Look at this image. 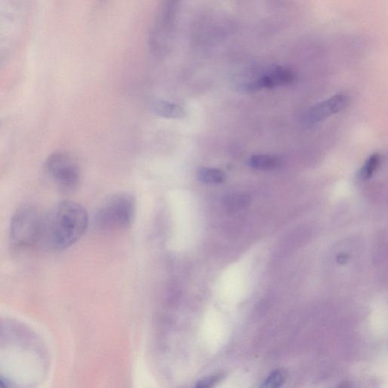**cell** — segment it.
Here are the masks:
<instances>
[{
  "label": "cell",
  "mask_w": 388,
  "mask_h": 388,
  "mask_svg": "<svg viewBox=\"0 0 388 388\" xmlns=\"http://www.w3.org/2000/svg\"><path fill=\"white\" fill-rule=\"evenodd\" d=\"M88 212L78 203L64 201L43 212L40 249L59 252L70 247L85 233Z\"/></svg>",
  "instance_id": "1"
},
{
  "label": "cell",
  "mask_w": 388,
  "mask_h": 388,
  "mask_svg": "<svg viewBox=\"0 0 388 388\" xmlns=\"http://www.w3.org/2000/svg\"><path fill=\"white\" fill-rule=\"evenodd\" d=\"M43 213L33 205H23L14 213L10 225V245L14 252L40 249Z\"/></svg>",
  "instance_id": "2"
},
{
  "label": "cell",
  "mask_w": 388,
  "mask_h": 388,
  "mask_svg": "<svg viewBox=\"0 0 388 388\" xmlns=\"http://www.w3.org/2000/svg\"><path fill=\"white\" fill-rule=\"evenodd\" d=\"M135 213V200L128 194H118L106 200L98 210L96 224L103 231L125 229L131 226Z\"/></svg>",
  "instance_id": "3"
},
{
  "label": "cell",
  "mask_w": 388,
  "mask_h": 388,
  "mask_svg": "<svg viewBox=\"0 0 388 388\" xmlns=\"http://www.w3.org/2000/svg\"><path fill=\"white\" fill-rule=\"evenodd\" d=\"M178 10L176 1H166L159 7L149 35L150 48L156 55L164 56L171 48Z\"/></svg>",
  "instance_id": "4"
},
{
  "label": "cell",
  "mask_w": 388,
  "mask_h": 388,
  "mask_svg": "<svg viewBox=\"0 0 388 388\" xmlns=\"http://www.w3.org/2000/svg\"><path fill=\"white\" fill-rule=\"evenodd\" d=\"M44 171L49 179L59 191L70 193L75 191L80 184L79 166L70 155L57 152L45 161Z\"/></svg>",
  "instance_id": "5"
},
{
  "label": "cell",
  "mask_w": 388,
  "mask_h": 388,
  "mask_svg": "<svg viewBox=\"0 0 388 388\" xmlns=\"http://www.w3.org/2000/svg\"><path fill=\"white\" fill-rule=\"evenodd\" d=\"M295 79V74L291 70L278 66L256 80L241 83L239 89L245 92H256V91L263 89H272L281 85H290Z\"/></svg>",
  "instance_id": "6"
},
{
  "label": "cell",
  "mask_w": 388,
  "mask_h": 388,
  "mask_svg": "<svg viewBox=\"0 0 388 388\" xmlns=\"http://www.w3.org/2000/svg\"><path fill=\"white\" fill-rule=\"evenodd\" d=\"M349 97L345 94H337L311 108L303 119L304 124L314 125L336 115L347 108Z\"/></svg>",
  "instance_id": "7"
},
{
  "label": "cell",
  "mask_w": 388,
  "mask_h": 388,
  "mask_svg": "<svg viewBox=\"0 0 388 388\" xmlns=\"http://www.w3.org/2000/svg\"><path fill=\"white\" fill-rule=\"evenodd\" d=\"M151 109L157 116L170 119H181L186 116L184 108L168 101L156 100L152 102Z\"/></svg>",
  "instance_id": "8"
},
{
  "label": "cell",
  "mask_w": 388,
  "mask_h": 388,
  "mask_svg": "<svg viewBox=\"0 0 388 388\" xmlns=\"http://www.w3.org/2000/svg\"><path fill=\"white\" fill-rule=\"evenodd\" d=\"M247 165L255 170L267 171L278 168L280 161L275 156L255 155L248 159Z\"/></svg>",
  "instance_id": "9"
},
{
  "label": "cell",
  "mask_w": 388,
  "mask_h": 388,
  "mask_svg": "<svg viewBox=\"0 0 388 388\" xmlns=\"http://www.w3.org/2000/svg\"><path fill=\"white\" fill-rule=\"evenodd\" d=\"M197 178L204 184L218 185L223 183L226 176L225 172L221 170L203 167L198 170Z\"/></svg>",
  "instance_id": "10"
},
{
  "label": "cell",
  "mask_w": 388,
  "mask_h": 388,
  "mask_svg": "<svg viewBox=\"0 0 388 388\" xmlns=\"http://www.w3.org/2000/svg\"><path fill=\"white\" fill-rule=\"evenodd\" d=\"M287 376L285 369L275 370L265 379L261 388H280L285 384Z\"/></svg>",
  "instance_id": "11"
},
{
  "label": "cell",
  "mask_w": 388,
  "mask_h": 388,
  "mask_svg": "<svg viewBox=\"0 0 388 388\" xmlns=\"http://www.w3.org/2000/svg\"><path fill=\"white\" fill-rule=\"evenodd\" d=\"M381 162V156L378 154H375L371 155L368 159L366 163L364 164L361 171L360 176L363 179H369L372 176V174L378 168Z\"/></svg>",
  "instance_id": "12"
},
{
  "label": "cell",
  "mask_w": 388,
  "mask_h": 388,
  "mask_svg": "<svg viewBox=\"0 0 388 388\" xmlns=\"http://www.w3.org/2000/svg\"><path fill=\"white\" fill-rule=\"evenodd\" d=\"M348 258L345 254H341L338 257V262L340 264H345L347 262Z\"/></svg>",
  "instance_id": "13"
},
{
  "label": "cell",
  "mask_w": 388,
  "mask_h": 388,
  "mask_svg": "<svg viewBox=\"0 0 388 388\" xmlns=\"http://www.w3.org/2000/svg\"><path fill=\"white\" fill-rule=\"evenodd\" d=\"M334 388H351V386H349V385L348 383L345 382V383H342V384H340V385H339L337 387H334Z\"/></svg>",
  "instance_id": "14"
},
{
  "label": "cell",
  "mask_w": 388,
  "mask_h": 388,
  "mask_svg": "<svg viewBox=\"0 0 388 388\" xmlns=\"http://www.w3.org/2000/svg\"><path fill=\"white\" fill-rule=\"evenodd\" d=\"M0 124H1V123H0Z\"/></svg>",
  "instance_id": "15"
}]
</instances>
